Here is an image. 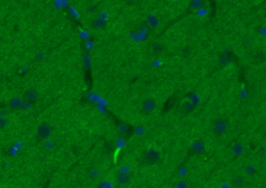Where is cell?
Instances as JSON below:
<instances>
[{
  "instance_id": "1",
  "label": "cell",
  "mask_w": 266,
  "mask_h": 188,
  "mask_svg": "<svg viewBox=\"0 0 266 188\" xmlns=\"http://www.w3.org/2000/svg\"><path fill=\"white\" fill-rule=\"evenodd\" d=\"M52 133V128L50 125H48L47 123H44L38 128V136L41 139H46Z\"/></svg>"
},
{
  "instance_id": "2",
  "label": "cell",
  "mask_w": 266,
  "mask_h": 188,
  "mask_svg": "<svg viewBox=\"0 0 266 188\" xmlns=\"http://www.w3.org/2000/svg\"><path fill=\"white\" fill-rule=\"evenodd\" d=\"M228 129V123L223 120V118H219V120H216L214 123H213V130L216 134H224V133L227 131Z\"/></svg>"
},
{
  "instance_id": "3",
  "label": "cell",
  "mask_w": 266,
  "mask_h": 188,
  "mask_svg": "<svg viewBox=\"0 0 266 188\" xmlns=\"http://www.w3.org/2000/svg\"><path fill=\"white\" fill-rule=\"evenodd\" d=\"M141 109L146 113H151L156 109V102L153 99H146L141 104Z\"/></svg>"
},
{
  "instance_id": "4",
  "label": "cell",
  "mask_w": 266,
  "mask_h": 188,
  "mask_svg": "<svg viewBox=\"0 0 266 188\" xmlns=\"http://www.w3.org/2000/svg\"><path fill=\"white\" fill-rule=\"evenodd\" d=\"M145 159H146V161H147L148 163L154 164V163H156V162L159 161L160 154L157 152V151H155V150H150V151H149V152L146 154Z\"/></svg>"
},
{
  "instance_id": "5",
  "label": "cell",
  "mask_w": 266,
  "mask_h": 188,
  "mask_svg": "<svg viewBox=\"0 0 266 188\" xmlns=\"http://www.w3.org/2000/svg\"><path fill=\"white\" fill-rule=\"evenodd\" d=\"M116 181H118V183H119L120 185L125 186L129 183V181H130V176H129V174L125 173V171H120V173H118V175H116Z\"/></svg>"
},
{
  "instance_id": "6",
  "label": "cell",
  "mask_w": 266,
  "mask_h": 188,
  "mask_svg": "<svg viewBox=\"0 0 266 188\" xmlns=\"http://www.w3.org/2000/svg\"><path fill=\"white\" fill-rule=\"evenodd\" d=\"M10 106L14 110H17V109L21 108L22 106H24V103H23V100L20 97H14L10 102Z\"/></svg>"
},
{
  "instance_id": "7",
  "label": "cell",
  "mask_w": 266,
  "mask_h": 188,
  "mask_svg": "<svg viewBox=\"0 0 266 188\" xmlns=\"http://www.w3.org/2000/svg\"><path fill=\"white\" fill-rule=\"evenodd\" d=\"M191 149H192V151H194V153H196V154H202V153H204V151H205V145H204V142L201 141V140H196V141H194V143H192Z\"/></svg>"
},
{
  "instance_id": "8",
  "label": "cell",
  "mask_w": 266,
  "mask_h": 188,
  "mask_svg": "<svg viewBox=\"0 0 266 188\" xmlns=\"http://www.w3.org/2000/svg\"><path fill=\"white\" fill-rule=\"evenodd\" d=\"M24 98L26 99V101L31 102V101H34V100H38L39 94H38V92L34 91V89H28V91L24 94Z\"/></svg>"
},
{
  "instance_id": "9",
  "label": "cell",
  "mask_w": 266,
  "mask_h": 188,
  "mask_svg": "<svg viewBox=\"0 0 266 188\" xmlns=\"http://www.w3.org/2000/svg\"><path fill=\"white\" fill-rule=\"evenodd\" d=\"M194 109V105L191 103V102L186 101L181 105V111L183 113H189V112H191Z\"/></svg>"
},
{
  "instance_id": "10",
  "label": "cell",
  "mask_w": 266,
  "mask_h": 188,
  "mask_svg": "<svg viewBox=\"0 0 266 188\" xmlns=\"http://www.w3.org/2000/svg\"><path fill=\"white\" fill-rule=\"evenodd\" d=\"M162 46L160 45L159 43H154L151 45V51H152V53L155 54V55H157V54L161 53L162 51Z\"/></svg>"
},
{
  "instance_id": "11",
  "label": "cell",
  "mask_w": 266,
  "mask_h": 188,
  "mask_svg": "<svg viewBox=\"0 0 266 188\" xmlns=\"http://www.w3.org/2000/svg\"><path fill=\"white\" fill-rule=\"evenodd\" d=\"M92 25H93V27H95V28H103V27L106 25V23H105V21L104 20H102V19H96V20H94L93 21V23H92Z\"/></svg>"
},
{
  "instance_id": "12",
  "label": "cell",
  "mask_w": 266,
  "mask_h": 188,
  "mask_svg": "<svg viewBox=\"0 0 266 188\" xmlns=\"http://www.w3.org/2000/svg\"><path fill=\"white\" fill-rule=\"evenodd\" d=\"M204 2L203 1H200V0H194V1H191L190 2V6L194 10H198V8H201L203 6Z\"/></svg>"
},
{
  "instance_id": "13",
  "label": "cell",
  "mask_w": 266,
  "mask_h": 188,
  "mask_svg": "<svg viewBox=\"0 0 266 188\" xmlns=\"http://www.w3.org/2000/svg\"><path fill=\"white\" fill-rule=\"evenodd\" d=\"M232 183L234 184L235 186H240L242 183H243V179H242V177H240V176L235 177V178L232 180Z\"/></svg>"
},
{
  "instance_id": "14",
  "label": "cell",
  "mask_w": 266,
  "mask_h": 188,
  "mask_svg": "<svg viewBox=\"0 0 266 188\" xmlns=\"http://www.w3.org/2000/svg\"><path fill=\"white\" fill-rule=\"evenodd\" d=\"M54 147H55V143H54V141H52V140H48V141L46 142V145H45V148H46L47 150H52V149H54Z\"/></svg>"
},
{
  "instance_id": "15",
  "label": "cell",
  "mask_w": 266,
  "mask_h": 188,
  "mask_svg": "<svg viewBox=\"0 0 266 188\" xmlns=\"http://www.w3.org/2000/svg\"><path fill=\"white\" fill-rule=\"evenodd\" d=\"M245 173H247V175H253L255 173V169L252 166V165H249V166L245 169Z\"/></svg>"
},
{
  "instance_id": "16",
  "label": "cell",
  "mask_w": 266,
  "mask_h": 188,
  "mask_svg": "<svg viewBox=\"0 0 266 188\" xmlns=\"http://www.w3.org/2000/svg\"><path fill=\"white\" fill-rule=\"evenodd\" d=\"M6 123H7V121L5 120L4 116H0V127H1V128H4V127H5V125H6Z\"/></svg>"
},
{
  "instance_id": "17",
  "label": "cell",
  "mask_w": 266,
  "mask_h": 188,
  "mask_svg": "<svg viewBox=\"0 0 266 188\" xmlns=\"http://www.w3.org/2000/svg\"><path fill=\"white\" fill-rule=\"evenodd\" d=\"M177 188H188V185H187L186 182L184 181H180L177 185Z\"/></svg>"
},
{
  "instance_id": "18",
  "label": "cell",
  "mask_w": 266,
  "mask_h": 188,
  "mask_svg": "<svg viewBox=\"0 0 266 188\" xmlns=\"http://www.w3.org/2000/svg\"><path fill=\"white\" fill-rule=\"evenodd\" d=\"M120 130H121V133H127V130H128V128L125 127V126H121V128H120Z\"/></svg>"
},
{
  "instance_id": "19",
  "label": "cell",
  "mask_w": 266,
  "mask_h": 188,
  "mask_svg": "<svg viewBox=\"0 0 266 188\" xmlns=\"http://www.w3.org/2000/svg\"><path fill=\"white\" fill-rule=\"evenodd\" d=\"M99 188H108V186H107L106 184H102V185L100 186Z\"/></svg>"
}]
</instances>
